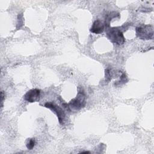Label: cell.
Wrapping results in <instances>:
<instances>
[{
	"label": "cell",
	"instance_id": "obj_1",
	"mask_svg": "<svg viewBox=\"0 0 154 154\" xmlns=\"http://www.w3.org/2000/svg\"><path fill=\"white\" fill-rule=\"evenodd\" d=\"M85 105V96L83 90H79L76 97L67 104V107L70 111H77Z\"/></svg>",
	"mask_w": 154,
	"mask_h": 154
},
{
	"label": "cell",
	"instance_id": "obj_2",
	"mask_svg": "<svg viewBox=\"0 0 154 154\" xmlns=\"http://www.w3.org/2000/svg\"><path fill=\"white\" fill-rule=\"evenodd\" d=\"M106 37L108 40L115 44L122 45L125 42L123 32L117 28H110L106 29Z\"/></svg>",
	"mask_w": 154,
	"mask_h": 154
},
{
	"label": "cell",
	"instance_id": "obj_3",
	"mask_svg": "<svg viewBox=\"0 0 154 154\" xmlns=\"http://www.w3.org/2000/svg\"><path fill=\"white\" fill-rule=\"evenodd\" d=\"M137 36L141 40L152 39L153 37V26L151 25H141L135 29Z\"/></svg>",
	"mask_w": 154,
	"mask_h": 154
},
{
	"label": "cell",
	"instance_id": "obj_4",
	"mask_svg": "<svg viewBox=\"0 0 154 154\" xmlns=\"http://www.w3.org/2000/svg\"><path fill=\"white\" fill-rule=\"evenodd\" d=\"M45 106L47 108L51 109L53 112H54L56 114L58 119V122L61 125H63L64 123L66 114L61 107L52 102L45 103Z\"/></svg>",
	"mask_w": 154,
	"mask_h": 154
},
{
	"label": "cell",
	"instance_id": "obj_5",
	"mask_svg": "<svg viewBox=\"0 0 154 154\" xmlns=\"http://www.w3.org/2000/svg\"><path fill=\"white\" fill-rule=\"evenodd\" d=\"M40 98V90L37 88H32L28 91L23 96V99L29 102H38Z\"/></svg>",
	"mask_w": 154,
	"mask_h": 154
},
{
	"label": "cell",
	"instance_id": "obj_6",
	"mask_svg": "<svg viewBox=\"0 0 154 154\" xmlns=\"http://www.w3.org/2000/svg\"><path fill=\"white\" fill-rule=\"evenodd\" d=\"M105 28V23H103L100 20H96L93 22L90 30L92 33L99 34L103 32Z\"/></svg>",
	"mask_w": 154,
	"mask_h": 154
},
{
	"label": "cell",
	"instance_id": "obj_7",
	"mask_svg": "<svg viewBox=\"0 0 154 154\" xmlns=\"http://www.w3.org/2000/svg\"><path fill=\"white\" fill-rule=\"evenodd\" d=\"M127 81H128V78L126 77V74L125 73H122V75L120 76L119 81H116V82H115V85L120 86L122 84H125L126 82H127Z\"/></svg>",
	"mask_w": 154,
	"mask_h": 154
},
{
	"label": "cell",
	"instance_id": "obj_8",
	"mask_svg": "<svg viewBox=\"0 0 154 154\" xmlns=\"http://www.w3.org/2000/svg\"><path fill=\"white\" fill-rule=\"evenodd\" d=\"M35 141L34 138H28L27 139V141L26 143V147L28 150H32L35 146Z\"/></svg>",
	"mask_w": 154,
	"mask_h": 154
},
{
	"label": "cell",
	"instance_id": "obj_9",
	"mask_svg": "<svg viewBox=\"0 0 154 154\" xmlns=\"http://www.w3.org/2000/svg\"><path fill=\"white\" fill-rule=\"evenodd\" d=\"M105 80L108 82L112 78V72L109 69H106L105 70Z\"/></svg>",
	"mask_w": 154,
	"mask_h": 154
},
{
	"label": "cell",
	"instance_id": "obj_10",
	"mask_svg": "<svg viewBox=\"0 0 154 154\" xmlns=\"http://www.w3.org/2000/svg\"><path fill=\"white\" fill-rule=\"evenodd\" d=\"M1 107H2V105H3V101H4V97H5V94L4 93L3 91H1Z\"/></svg>",
	"mask_w": 154,
	"mask_h": 154
},
{
	"label": "cell",
	"instance_id": "obj_11",
	"mask_svg": "<svg viewBox=\"0 0 154 154\" xmlns=\"http://www.w3.org/2000/svg\"><path fill=\"white\" fill-rule=\"evenodd\" d=\"M81 153H90V152L88 151H84V152H81Z\"/></svg>",
	"mask_w": 154,
	"mask_h": 154
}]
</instances>
